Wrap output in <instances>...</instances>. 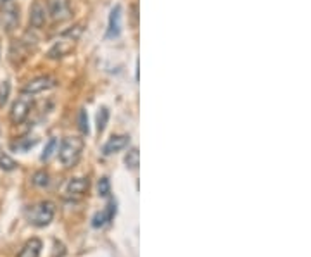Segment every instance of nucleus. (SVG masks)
<instances>
[{
  "label": "nucleus",
  "instance_id": "f257e3e1",
  "mask_svg": "<svg viewBox=\"0 0 311 257\" xmlns=\"http://www.w3.org/2000/svg\"><path fill=\"white\" fill-rule=\"evenodd\" d=\"M81 33H83L81 24H77V26L66 30L59 38L56 40V43H54L52 49L49 50L47 57H49V59H61V57H66L68 54L75 49V45H77V42L79 40V37H81Z\"/></svg>",
  "mask_w": 311,
  "mask_h": 257
},
{
  "label": "nucleus",
  "instance_id": "f03ea898",
  "mask_svg": "<svg viewBox=\"0 0 311 257\" xmlns=\"http://www.w3.org/2000/svg\"><path fill=\"white\" fill-rule=\"evenodd\" d=\"M83 147H85V143H83V138H79V136H68V138H64L61 142L59 161L63 162L64 168H73V166L78 164Z\"/></svg>",
  "mask_w": 311,
  "mask_h": 257
},
{
  "label": "nucleus",
  "instance_id": "7ed1b4c3",
  "mask_svg": "<svg viewBox=\"0 0 311 257\" xmlns=\"http://www.w3.org/2000/svg\"><path fill=\"white\" fill-rule=\"evenodd\" d=\"M26 219L30 224L37 228H43L54 219V214H56V205L49 200L38 202V204L31 205V207L26 209Z\"/></svg>",
  "mask_w": 311,
  "mask_h": 257
},
{
  "label": "nucleus",
  "instance_id": "20e7f679",
  "mask_svg": "<svg viewBox=\"0 0 311 257\" xmlns=\"http://www.w3.org/2000/svg\"><path fill=\"white\" fill-rule=\"evenodd\" d=\"M31 107H33V99L24 93L23 97H19V99L12 104V109H10V121H12L14 125H21V123H24L28 116H30Z\"/></svg>",
  "mask_w": 311,
  "mask_h": 257
},
{
  "label": "nucleus",
  "instance_id": "39448f33",
  "mask_svg": "<svg viewBox=\"0 0 311 257\" xmlns=\"http://www.w3.org/2000/svg\"><path fill=\"white\" fill-rule=\"evenodd\" d=\"M47 10L54 21H66L71 16L70 0H49L47 2Z\"/></svg>",
  "mask_w": 311,
  "mask_h": 257
},
{
  "label": "nucleus",
  "instance_id": "423d86ee",
  "mask_svg": "<svg viewBox=\"0 0 311 257\" xmlns=\"http://www.w3.org/2000/svg\"><path fill=\"white\" fill-rule=\"evenodd\" d=\"M116 212H118V204L114 198H111V200L107 202L106 207H104L100 212H97V214L92 218V226L93 228H104L106 224H109L111 221L114 219Z\"/></svg>",
  "mask_w": 311,
  "mask_h": 257
},
{
  "label": "nucleus",
  "instance_id": "0eeeda50",
  "mask_svg": "<svg viewBox=\"0 0 311 257\" xmlns=\"http://www.w3.org/2000/svg\"><path fill=\"white\" fill-rule=\"evenodd\" d=\"M56 86V79L50 78V76H38V78L31 79V81L26 83V86L23 88V93L26 95H35V93L45 92V90H50Z\"/></svg>",
  "mask_w": 311,
  "mask_h": 257
},
{
  "label": "nucleus",
  "instance_id": "6e6552de",
  "mask_svg": "<svg viewBox=\"0 0 311 257\" xmlns=\"http://www.w3.org/2000/svg\"><path fill=\"white\" fill-rule=\"evenodd\" d=\"M128 145H130V136L128 135H114V136H111V138L106 142V145L102 147V154L104 155L118 154V152L125 150Z\"/></svg>",
  "mask_w": 311,
  "mask_h": 257
},
{
  "label": "nucleus",
  "instance_id": "1a4fd4ad",
  "mask_svg": "<svg viewBox=\"0 0 311 257\" xmlns=\"http://www.w3.org/2000/svg\"><path fill=\"white\" fill-rule=\"evenodd\" d=\"M121 19L123 10L121 5H114L109 14V26H107V38H118L121 35Z\"/></svg>",
  "mask_w": 311,
  "mask_h": 257
},
{
  "label": "nucleus",
  "instance_id": "9d476101",
  "mask_svg": "<svg viewBox=\"0 0 311 257\" xmlns=\"http://www.w3.org/2000/svg\"><path fill=\"white\" fill-rule=\"evenodd\" d=\"M90 187L88 178H71L66 185V193L73 198H79L86 193Z\"/></svg>",
  "mask_w": 311,
  "mask_h": 257
},
{
  "label": "nucleus",
  "instance_id": "9b49d317",
  "mask_svg": "<svg viewBox=\"0 0 311 257\" xmlns=\"http://www.w3.org/2000/svg\"><path fill=\"white\" fill-rule=\"evenodd\" d=\"M17 23H19V9L14 3H9L3 7V26L7 31H12Z\"/></svg>",
  "mask_w": 311,
  "mask_h": 257
},
{
  "label": "nucleus",
  "instance_id": "f8f14e48",
  "mask_svg": "<svg viewBox=\"0 0 311 257\" xmlns=\"http://www.w3.org/2000/svg\"><path fill=\"white\" fill-rule=\"evenodd\" d=\"M47 14H45V7L42 5V2H35L30 9V24L33 28H42L45 24Z\"/></svg>",
  "mask_w": 311,
  "mask_h": 257
},
{
  "label": "nucleus",
  "instance_id": "ddd939ff",
  "mask_svg": "<svg viewBox=\"0 0 311 257\" xmlns=\"http://www.w3.org/2000/svg\"><path fill=\"white\" fill-rule=\"evenodd\" d=\"M42 252V242L38 238H31L26 244L23 245V249L19 251L17 257H38Z\"/></svg>",
  "mask_w": 311,
  "mask_h": 257
},
{
  "label": "nucleus",
  "instance_id": "4468645a",
  "mask_svg": "<svg viewBox=\"0 0 311 257\" xmlns=\"http://www.w3.org/2000/svg\"><path fill=\"white\" fill-rule=\"evenodd\" d=\"M37 143H38V138H35V136H24V138H19L17 142L10 143V148L17 152H26V150H30L31 147L37 145Z\"/></svg>",
  "mask_w": 311,
  "mask_h": 257
},
{
  "label": "nucleus",
  "instance_id": "2eb2a0df",
  "mask_svg": "<svg viewBox=\"0 0 311 257\" xmlns=\"http://www.w3.org/2000/svg\"><path fill=\"white\" fill-rule=\"evenodd\" d=\"M125 164H126V168H130V169H137V168H139V166H140V152H139V148L133 147V148H130V150L126 152Z\"/></svg>",
  "mask_w": 311,
  "mask_h": 257
},
{
  "label": "nucleus",
  "instance_id": "dca6fc26",
  "mask_svg": "<svg viewBox=\"0 0 311 257\" xmlns=\"http://www.w3.org/2000/svg\"><path fill=\"white\" fill-rule=\"evenodd\" d=\"M57 148H59V140H57V138H50L49 142H47L45 148H43V154L40 155V159H42V161H49V159L52 157L54 154H56Z\"/></svg>",
  "mask_w": 311,
  "mask_h": 257
},
{
  "label": "nucleus",
  "instance_id": "f3484780",
  "mask_svg": "<svg viewBox=\"0 0 311 257\" xmlns=\"http://www.w3.org/2000/svg\"><path fill=\"white\" fill-rule=\"evenodd\" d=\"M109 121V109L107 107H100L97 112V131L102 133L106 129V125Z\"/></svg>",
  "mask_w": 311,
  "mask_h": 257
},
{
  "label": "nucleus",
  "instance_id": "a211bd4d",
  "mask_svg": "<svg viewBox=\"0 0 311 257\" xmlns=\"http://www.w3.org/2000/svg\"><path fill=\"white\" fill-rule=\"evenodd\" d=\"M31 183L35 185V187H40V188H45L50 185V176L49 173L45 171H37L33 175V178H31Z\"/></svg>",
  "mask_w": 311,
  "mask_h": 257
},
{
  "label": "nucleus",
  "instance_id": "6ab92c4d",
  "mask_svg": "<svg viewBox=\"0 0 311 257\" xmlns=\"http://www.w3.org/2000/svg\"><path fill=\"white\" fill-rule=\"evenodd\" d=\"M17 168V162L10 159L7 154H0V169L2 171H14Z\"/></svg>",
  "mask_w": 311,
  "mask_h": 257
},
{
  "label": "nucleus",
  "instance_id": "aec40b11",
  "mask_svg": "<svg viewBox=\"0 0 311 257\" xmlns=\"http://www.w3.org/2000/svg\"><path fill=\"white\" fill-rule=\"evenodd\" d=\"M10 95V85L9 81H2L0 83V107H3L9 100Z\"/></svg>",
  "mask_w": 311,
  "mask_h": 257
},
{
  "label": "nucleus",
  "instance_id": "412c9836",
  "mask_svg": "<svg viewBox=\"0 0 311 257\" xmlns=\"http://www.w3.org/2000/svg\"><path fill=\"white\" fill-rule=\"evenodd\" d=\"M97 190H99V195H100V197H109V193H111V183H109V178H100Z\"/></svg>",
  "mask_w": 311,
  "mask_h": 257
},
{
  "label": "nucleus",
  "instance_id": "4be33fe9",
  "mask_svg": "<svg viewBox=\"0 0 311 257\" xmlns=\"http://www.w3.org/2000/svg\"><path fill=\"white\" fill-rule=\"evenodd\" d=\"M79 129H81V133H85V135H88V116H86V111H81L79 112Z\"/></svg>",
  "mask_w": 311,
  "mask_h": 257
}]
</instances>
